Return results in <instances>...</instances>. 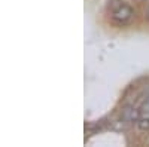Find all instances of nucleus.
I'll list each match as a JSON object with an SVG mask.
<instances>
[{"label":"nucleus","mask_w":149,"mask_h":147,"mask_svg":"<svg viewBox=\"0 0 149 147\" xmlns=\"http://www.w3.org/2000/svg\"><path fill=\"white\" fill-rule=\"evenodd\" d=\"M148 18H149V8H148Z\"/></svg>","instance_id":"obj_4"},{"label":"nucleus","mask_w":149,"mask_h":147,"mask_svg":"<svg viewBox=\"0 0 149 147\" xmlns=\"http://www.w3.org/2000/svg\"><path fill=\"white\" fill-rule=\"evenodd\" d=\"M136 122H137L139 131H142V132L149 131V115H140L139 119L136 120Z\"/></svg>","instance_id":"obj_2"},{"label":"nucleus","mask_w":149,"mask_h":147,"mask_svg":"<svg viewBox=\"0 0 149 147\" xmlns=\"http://www.w3.org/2000/svg\"><path fill=\"white\" fill-rule=\"evenodd\" d=\"M133 17H134V10L127 3H119L112 10V19L118 24H122V26L124 24H128Z\"/></svg>","instance_id":"obj_1"},{"label":"nucleus","mask_w":149,"mask_h":147,"mask_svg":"<svg viewBox=\"0 0 149 147\" xmlns=\"http://www.w3.org/2000/svg\"><path fill=\"white\" fill-rule=\"evenodd\" d=\"M139 113H140V115H149V97L143 101V104H142V107H140V112H139Z\"/></svg>","instance_id":"obj_3"}]
</instances>
